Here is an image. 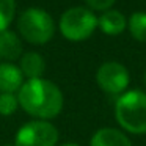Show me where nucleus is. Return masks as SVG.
Masks as SVG:
<instances>
[{
	"mask_svg": "<svg viewBox=\"0 0 146 146\" xmlns=\"http://www.w3.org/2000/svg\"><path fill=\"white\" fill-rule=\"evenodd\" d=\"M19 107L36 119H52L63 110L64 96L54 82L47 79H32L24 82L17 91Z\"/></svg>",
	"mask_w": 146,
	"mask_h": 146,
	"instance_id": "obj_1",
	"label": "nucleus"
},
{
	"mask_svg": "<svg viewBox=\"0 0 146 146\" xmlns=\"http://www.w3.org/2000/svg\"><path fill=\"white\" fill-rule=\"evenodd\" d=\"M115 119L124 132L133 135L146 133V93L141 90H129L118 96Z\"/></svg>",
	"mask_w": 146,
	"mask_h": 146,
	"instance_id": "obj_2",
	"label": "nucleus"
},
{
	"mask_svg": "<svg viewBox=\"0 0 146 146\" xmlns=\"http://www.w3.org/2000/svg\"><path fill=\"white\" fill-rule=\"evenodd\" d=\"M17 30L30 44H46L55 35V22L46 10L30 7L17 19Z\"/></svg>",
	"mask_w": 146,
	"mask_h": 146,
	"instance_id": "obj_3",
	"label": "nucleus"
},
{
	"mask_svg": "<svg viewBox=\"0 0 146 146\" xmlns=\"http://www.w3.org/2000/svg\"><path fill=\"white\" fill-rule=\"evenodd\" d=\"M58 29L69 41H85L98 29V16L86 7L68 8L58 21Z\"/></svg>",
	"mask_w": 146,
	"mask_h": 146,
	"instance_id": "obj_4",
	"label": "nucleus"
},
{
	"mask_svg": "<svg viewBox=\"0 0 146 146\" xmlns=\"http://www.w3.org/2000/svg\"><path fill=\"white\" fill-rule=\"evenodd\" d=\"M58 129L44 119L25 123L16 133L14 146H57Z\"/></svg>",
	"mask_w": 146,
	"mask_h": 146,
	"instance_id": "obj_5",
	"label": "nucleus"
},
{
	"mask_svg": "<svg viewBox=\"0 0 146 146\" xmlns=\"http://www.w3.org/2000/svg\"><path fill=\"white\" fill-rule=\"evenodd\" d=\"M96 83L107 94L119 96L127 91L130 83V74L124 64L118 61H105L96 71Z\"/></svg>",
	"mask_w": 146,
	"mask_h": 146,
	"instance_id": "obj_6",
	"label": "nucleus"
},
{
	"mask_svg": "<svg viewBox=\"0 0 146 146\" xmlns=\"http://www.w3.org/2000/svg\"><path fill=\"white\" fill-rule=\"evenodd\" d=\"M24 74L19 66L10 61L0 63V93H16L24 85Z\"/></svg>",
	"mask_w": 146,
	"mask_h": 146,
	"instance_id": "obj_7",
	"label": "nucleus"
},
{
	"mask_svg": "<svg viewBox=\"0 0 146 146\" xmlns=\"http://www.w3.org/2000/svg\"><path fill=\"white\" fill-rule=\"evenodd\" d=\"M98 29L107 36H118L127 29V17L121 11L110 8L98 17Z\"/></svg>",
	"mask_w": 146,
	"mask_h": 146,
	"instance_id": "obj_8",
	"label": "nucleus"
},
{
	"mask_svg": "<svg viewBox=\"0 0 146 146\" xmlns=\"http://www.w3.org/2000/svg\"><path fill=\"white\" fill-rule=\"evenodd\" d=\"M90 146H132L129 137L115 127H102L93 133Z\"/></svg>",
	"mask_w": 146,
	"mask_h": 146,
	"instance_id": "obj_9",
	"label": "nucleus"
},
{
	"mask_svg": "<svg viewBox=\"0 0 146 146\" xmlns=\"http://www.w3.org/2000/svg\"><path fill=\"white\" fill-rule=\"evenodd\" d=\"M22 57V41L11 30L0 33V58L13 63L14 60Z\"/></svg>",
	"mask_w": 146,
	"mask_h": 146,
	"instance_id": "obj_10",
	"label": "nucleus"
},
{
	"mask_svg": "<svg viewBox=\"0 0 146 146\" xmlns=\"http://www.w3.org/2000/svg\"><path fill=\"white\" fill-rule=\"evenodd\" d=\"M19 68L22 71L24 77H27V80L41 79L46 71V61L42 55L38 52H25L21 57Z\"/></svg>",
	"mask_w": 146,
	"mask_h": 146,
	"instance_id": "obj_11",
	"label": "nucleus"
},
{
	"mask_svg": "<svg viewBox=\"0 0 146 146\" xmlns=\"http://www.w3.org/2000/svg\"><path fill=\"white\" fill-rule=\"evenodd\" d=\"M127 30L138 42H146V13L135 11L127 17Z\"/></svg>",
	"mask_w": 146,
	"mask_h": 146,
	"instance_id": "obj_12",
	"label": "nucleus"
},
{
	"mask_svg": "<svg viewBox=\"0 0 146 146\" xmlns=\"http://www.w3.org/2000/svg\"><path fill=\"white\" fill-rule=\"evenodd\" d=\"M16 14V0H0V33L8 30Z\"/></svg>",
	"mask_w": 146,
	"mask_h": 146,
	"instance_id": "obj_13",
	"label": "nucleus"
},
{
	"mask_svg": "<svg viewBox=\"0 0 146 146\" xmlns=\"http://www.w3.org/2000/svg\"><path fill=\"white\" fill-rule=\"evenodd\" d=\"M19 107V101L14 93H0V115L2 116H11L16 113Z\"/></svg>",
	"mask_w": 146,
	"mask_h": 146,
	"instance_id": "obj_14",
	"label": "nucleus"
},
{
	"mask_svg": "<svg viewBox=\"0 0 146 146\" xmlns=\"http://www.w3.org/2000/svg\"><path fill=\"white\" fill-rule=\"evenodd\" d=\"M115 2L116 0H85L86 8H90L91 11H101V13L110 10L115 5Z\"/></svg>",
	"mask_w": 146,
	"mask_h": 146,
	"instance_id": "obj_15",
	"label": "nucleus"
},
{
	"mask_svg": "<svg viewBox=\"0 0 146 146\" xmlns=\"http://www.w3.org/2000/svg\"><path fill=\"white\" fill-rule=\"evenodd\" d=\"M61 146H80V145H77V143H63Z\"/></svg>",
	"mask_w": 146,
	"mask_h": 146,
	"instance_id": "obj_16",
	"label": "nucleus"
},
{
	"mask_svg": "<svg viewBox=\"0 0 146 146\" xmlns=\"http://www.w3.org/2000/svg\"><path fill=\"white\" fill-rule=\"evenodd\" d=\"M3 146H14V143H7V145H3Z\"/></svg>",
	"mask_w": 146,
	"mask_h": 146,
	"instance_id": "obj_17",
	"label": "nucleus"
},
{
	"mask_svg": "<svg viewBox=\"0 0 146 146\" xmlns=\"http://www.w3.org/2000/svg\"><path fill=\"white\" fill-rule=\"evenodd\" d=\"M145 85H146V72H145Z\"/></svg>",
	"mask_w": 146,
	"mask_h": 146,
	"instance_id": "obj_18",
	"label": "nucleus"
}]
</instances>
